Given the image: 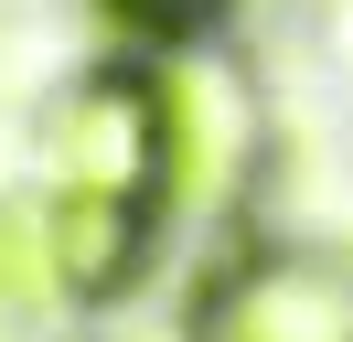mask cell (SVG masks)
<instances>
[{"instance_id": "obj_1", "label": "cell", "mask_w": 353, "mask_h": 342, "mask_svg": "<svg viewBox=\"0 0 353 342\" xmlns=\"http://www.w3.org/2000/svg\"><path fill=\"white\" fill-rule=\"evenodd\" d=\"M182 342H353V246L246 235L193 278Z\"/></svg>"}, {"instance_id": "obj_2", "label": "cell", "mask_w": 353, "mask_h": 342, "mask_svg": "<svg viewBox=\"0 0 353 342\" xmlns=\"http://www.w3.org/2000/svg\"><path fill=\"white\" fill-rule=\"evenodd\" d=\"M161 86H172V214L236 225L257 171H268V97H257V75L203 32V43H182L161 64Z\"/></svg>"}, {"instance_id": "obj_3", "label": "cell", "mask_w": 353, "mask_h": 342, "mask_svg": "<svg viewBox=\"0 0 353 342\" xmlns=\"http://www.w3.org/2000/svg\"><path fill=\"white\" fill-rule=\"evenodd\" d=\"M43 161H54V182L172 203V86H161V64H129V54L86 64L43 118Z\"/></svg>"}, {"instance_id": "obj_4", "label": "cell", "mask_w": 353, "mask_h": 342, "mask_svg": "<svg viewBox=\"0 0 353 342\" xmlns=\"http://www.w3.org/2000/svg\"><path fill=\"white\" fill-rule=\"evenodd\" d=\"M32 225H43L54 299H75V310H108V299H129L139 278H150L172 203H161V192H86V182H54V203L32 214Z\"/></svg>"}, {"instance_id": "obj_5", "label": "cell", "mask_w": 353, "mask_h": 342, "mask_svg": "<svg viewBox=\"0 0 353 342\" xmlns=\"http://www.w3.org/2000/svg\"><path fill=\"white\" fill-rule=\"evenodd\" d=\"M97 11H108L118 32L139 43V54H182V43H203V32H214V11H225V0H97Z\"/></svg>"}, {"instance_id": "obj_6", "label": "cell", "mask_w": 353, "mask_h": 342, "mask_svg": "<svg viewBox=\"0 0 353 342\" xmlns=\"http://www.w3.org/2000/svg\"><path fill=\"white\" fill-rule=\"evenodd\" d=\"M43 289H54V268H43V225H11V214H0V332H11Z\"/></svg>"}]
</instances>
